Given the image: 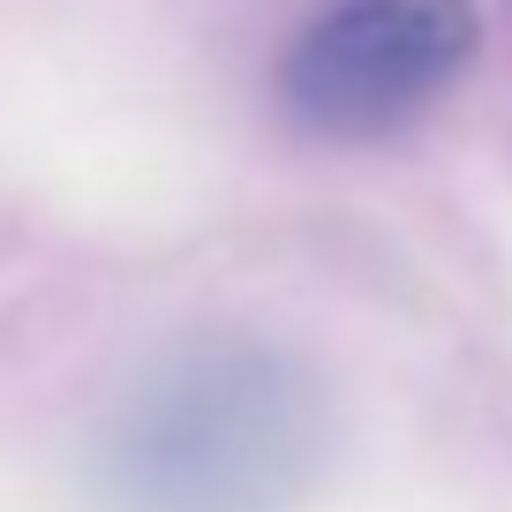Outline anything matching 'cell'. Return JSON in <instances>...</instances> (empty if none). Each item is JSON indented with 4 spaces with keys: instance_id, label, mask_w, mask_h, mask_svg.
<instances>
[{
    "instance_id": "cell-1",
    "label": "cell",
    "mask_w": 512,
    "mask_h": 512,
    "mask_svg": "<svg viewBox=\"0 0 512 512\" xmlns=\"http://www.w3.org/2000/svg\"><path fill=\"white\" fill-rule=\"evenodd\" d=\"M332 460L324 384L264 339H189L128 384L91 437L113 512H287Z\"/></svg>"
},
{
    "instance_id": "cell-2",
    "label": "cell",
    "mask_w": 512,
    "mask_h": 512,
    "mask_svg": "<svg viewBox=\"0 0 512 512\" xmlns=\"http://www.w3.org/2000/svg\"><path fill=\"white\" fill-rule=\"evenodd\" d=\"M475 0H332L294 31L272 98L309 144H392L475 68Z\"/></svg>"
}]
</instances>
